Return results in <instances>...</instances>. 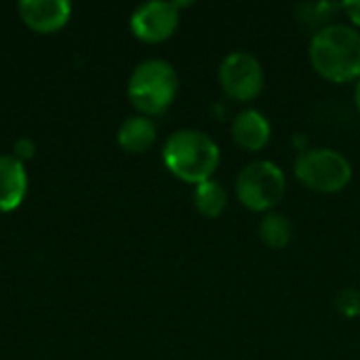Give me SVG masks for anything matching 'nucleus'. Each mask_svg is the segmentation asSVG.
<instances>
[{
	"instance_id": "6e6552de",
	"label": "nucleus",
	"mask_w": 360,
	"mask_h": 360,
	"mask_svg": "<svg viewBox=\"0 0 360 360\" xmlns=\"http://www.w3.org/2000/svg\"><path fill=\"white\" fill-rule=\"evenodd\" d=\"M17 8L25 25L42 34L61 30L72 15V4L68 0H21Z\"/></svg>"
},
{
	"instance_id": "423d86ee",
	"label": "nucleus",
	"mask_w": 360,
	"mask_h": 360,
	"mask_svg": "<svg viewBox=\"0 0 360 360\" xmlns=\"http://www.w3.org/2000/svg\"><path fill=\"white\" fill-rule=\"evenodd\" d=\"M219 84L234 101H253L264 89V65L249 51H232L219 63Z\"/></svg>"
},
{
	"instance_id": "20e7f679",
	"label": "nucleus",
	"mask_w": 360,
	"mask_h": 360,
	"mask_svg": "<svg viewBox=\"0 0 360 360\" xmlns=\"http://www.w3.org/2000/svg\"><path fill=\"white\" fill-rule=\"evenodd\" d=\"M293 173L306 188L321 194H335L350 184L352 165L333 148H308L295 158Z\"/></svg>"
},
{
	"instance_id": "39448f33",
	"label": "nucleus",
	"mask_w": 360,
	"mask_h": 360,
	"mask_svg": "<svg viewBox=\"0 0 360 360\" xmlns=\"http://www.w3.org/2000/svg\"><path fill=\"white\" fill-rule=\"evenodd\" d=\"M236 196L249 211L270 213L287 192V177L272 160H253L236 177Z\"/></svg>"
},
{
	"instance_id": "f03ea898",
	"label": "nucleus",
	"mask_w": 360,
	"mask_h": 360,
	"mask_svg": "<svg viewBox=\"0 0 360 360\" xmlns=\"http://www.w3.org/2000/svg\"><path fill=\"white\" fill-rule=\"evenodd\" d=\"M162 162L181 181L198 186L213 179V173L221 162V152L215 139L205 131L181 129L167 137L162 146Z\"/></svg>"
},
{
	"instance_id": "f257e3e1",
	"label": "nucleus",
	"mask_w": 360,
	"mask_h": 360,
	"mask_svg": "<svg viewBox=\"0 0 360 360\" xmlns=\"http://www.w3.org/2000/svg\"><path fill=\"white\" fill-rule=\"evenodd\" d=\"M310 63L329 82L360 80V32L346 23H329L310 40Z\"/></svg>"
},
{
	"instance_id": "2eb2a0df",
	"label": "nucleus",
	"mask_w": 360,
	"mask_h": 360,
	"mask_svg": "<svg viewBox=\"0 0 360 360\" xmlns=\"http://www.w3.org/2000/svg\"><path fill=\"white\" fill-rule=\"evenodd\" d=\"M335 308L346 319H356L360 314V291L354 287L342 289L335 297Z\"/></svg>"
},
{
	"instance_id": "f3484780",
	"label": "nucleus",
	"mask_w": 360,
	"mask_h": 360,
	"mask_svg": "<svg viewBox=\"0 0 360 360\" xmlns=\"http://www.w3.org/2000/svg\"><path fill=\"white\" fill-rule=\"evenodd\" d=\"M342 11L350 17V21L360 27V0H352V2H344Z\"/></svg>"
},
{
	"instance_id": "dca6fc26",
	"label": "nucleus",
	"mask_w": 360,
	"mask_h": 360,
	"mask_svg": "<svg viewBox=\"0 0 360 360\" xmlns=\"http://www.w3.org/2000/svg\"><path fill=\"white\" fill-rule=\"evenodd\" d=\"M34 150H36V146H34V141L32 139H27V137H23V139H17L15 141V146H13V156L17 158V160H25V158H32L34 156Z\"/></svg>"
},
{
	"instance_id": "9b49d317",
	"label": "nucleus",
	"mask_w": 360,
	"mask_h": 360,
	"mask_svg": "<svg viewBox=\"0 0 360 360\" xmlns=\"http://www.w3.org/2000/svg\"><path fill=\"white\" fill-rule=\"evenodd\" d=\"M156 135H158V129H156L154 120L150 116L137 114V116L127 118L120 124V129H118V143H120L122 150L139 154V152H146L148 148L154 146Z\"/></svg>"
},
{
	"instance_id": "ddd939ff",
	"label": "nucleus",
	"mask_w": 360,
	"mask_h": 360,
	"mask_svg": "<svg viewBox=\"0 0 360 360\" xmlns=\"http://www.w3.org/2000/svg\"><path fill=\"white\" fill-rule=\"evenodd\" d=\"M257 234L264 245L270 249H285L293 240V224L287 215L278 211H270L262 217L257 226Z\"/></svg>"
},
{
	"instance_id": "7ed1b4c3",
	"label": "nucleus",
	"mask_w": 360,
	"mask_h": 360,
	"mask_svg": "<svg viewBox=\"0 0 360 360\" xmlns=\"http://www.w3.org/2000/svg\"><path fill=\"white\" fill-rule=\"evenodd\" d=\"M179 91V76L167 59H146L129 76L127 93L143 116L165 114Z\"/></svg>"
},
{
	"instance_id": "9d476101",
	"label": "nucleus",
	"mask_w": 360,
	"mask_h": 360,
	"mask_svg": "<svg viewBox=\"0 0 360 360\" xmlns=\"http://www.w3.org/2000/svg\"><path fill=\"white\" fill-rule=\"evenodd\" d=\"M27 192V173L21 160L13 154L0 156V211L17 209Z\"/></svg>"
},
{
	"instance_id": "0eeeda50",
	"label": "nucleus",
	"mask_w": 360,
	"mask_h": 360,
	"mask_svg": "<svg viewBox=\"0 0 360 360\" xmlns=\"http://www.w3.org/2000/svg\"><path fill=\"white\" fill-rule=\"evenodd\" d=\"M179 25V6L177 2L150 0L139 4L131 15V32L135 38L156 44L173 36Z\"/></svg>"
},
{
	"instance_id": "a211bd4d",
	"label": "nucleus",
	"mask_w": 360,
	"mask_h": 360,
	"mask_svg": "<svg viewBox=\"0 0 360 360\" xmlns=\"http://www.w3.org/2000/svg\"><path fill=\"white\" fill-rule=\"evenodd\" d=\"M354 103H356V108H359L360 112V80L356 82V86H354Z\"/></svg>"
},
{
	"instance_id": "4468645a",
	"label": "nucleus",
	"mask_w": 360,
	"mask_h": 360,
	"mask_svg": "<svg viewBox=\"0 0 360 360\" xmlns=\"http://www.w3.org/2000/svg\"><path fill=\"white\" fill-rule=\"evenodd\" d=\"M342 8V4H333V2H319V4H300L297 8H295V13H297V19L300 21H304V23H308L310 27H316L319 25V30H323L325 25H329L327 21L338 13Z\"/></svg>"
},
{
	"instance_id": "f8f14e48",
	"label": "nucleus",
	"mask_w": 360,
	"mask_h": 360,
	"mask_svg": "<svg viewBox=\"0 0 360 360\" xmlns=\"http://www.w3.org/2000/svg\"><path fill=\"white\" fill-rule=\"evenodd\" d=\"M192 200H194V207H196V211L200 215H205L209 219H215L228 207V192L219 181L207 179V181H202V184H198L194 188Z\"/></svg>"
},
{
	"instance_id": "1a4fd4ad",
	"label": "nucleus",
	"mask_w": 360,
	"mask_h": 360,
	"mask_svg": "<svg viewBox=\"0 0 360 360\" xmlns=\"http://www.w3.org/2000/svg\"><path fill=\"white\" fill-rule=\"evenodd\" d=\"M232 137L247 152H259L272 137V124L259 110H243L232 120Z\"/></svg>"
}]
</instances>
